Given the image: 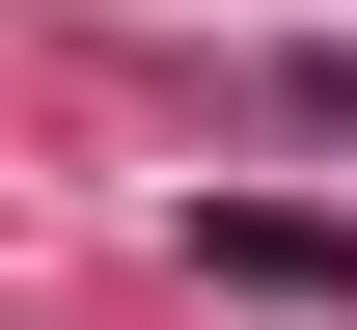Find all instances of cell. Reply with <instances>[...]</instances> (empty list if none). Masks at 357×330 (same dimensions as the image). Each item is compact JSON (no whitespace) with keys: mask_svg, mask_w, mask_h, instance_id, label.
I'll return each mask as SVG.
<instances>
[{"mask_svg":"<svg viewBox=\"0 0 357 330\" xmlns=\"http://www.w3.org/2000/svg\"><path fill=\"white\" fill-rule=\"evenodd\" d=\"M275 110H303V138H357V55H275Z\"/></svg>","mask_w":357,"mask_h":330,"instance_id":"7a4b0ae2","label":"cell"},{"mask_svg":"<svg viewBox=\"0 0 357 330\" xmlns=\"http://www.w3.org/2000/svg\"><path fill=\"white\" fill-rule=\"evenodd\" d=\"M192 276H248V303H357V220H275V193H220V220H192Z\"/></svg>","mask_w":357,"mask_h":330,"instance_id":"6da1fadb","label":"cell"}]
</instances>
